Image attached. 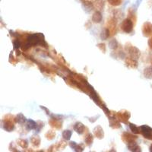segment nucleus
Returning <instances> with one entry per match:
<instances>
[{
  "mask_svg": "<svg viewBox=\"0 0 152 152\" xmlns=\"http://www.w3.org/2000/svg\"><path fill=\"white\" fill-rule=\"evenodd\" d=\"M109 2H110L112 5H119V0H109Z\"/></svg>",
  "mask_w": 152,
  "mask_h": 152,
  "instance_id": "3",
  "label": "nucleus"
},
{
  "mask_svg": "<svg viewBox=\"0 0 152 152\" xmlns=\"http://www.w3.org/2000/svg\"><path fill=\"white\" fill-rule=\"evenodd\" d=\"M149 45H150V47L152 49V37L151 38L150 40H149Z\"/></svg>",
  "mask_w": 152,
  "mask_h": 152,
  "instance_id": "4",
  "label": "nucleus"
},
{
  "mask_svg": "<svg viewBox=\"0 0 152 152\" xmlns=\"http://www.w3.org/2000/svg\"><path fill=\"white\" fill-rule=\"evenodd\" d=\"M151 151H152V145H151Z\"/></svg>",
  "mask_w": 152,
  "mask_h": 152,
  "instance_id": "5",
  "label": "nucleus"
},
{
  "mask_svg": "<svg viewBox=\"0 0 152 152\" xmlns=\"http://www.w3.org/2000/svg\"><path fill=\"white\" fill-rule=\"evenodd\" d=\"M146 24V28H145V29H146V31H145V35H150L152 33V24H149V23H148V24Z\"/></svg>",
  "mask_w": 152,
  "mask_h": 152,
  "instance_id": "2",
  "label": "nucleus"
},
{
  "mask_svg": "<svg viewBox=\"0 0 152 152\" xmlns=\"http://www.w3.org/2000/svg\"><path fill=\"white\" fill-rule=\"evenodd\" d=\"M142 133L145 135V138L148 139H152V129L148 126H142Z\"/></svg>",
  "mask_w": 152,
  "mask_h": 152,
  "instance_id": "1",
  "label": "nucleus"
}]
</instances>
